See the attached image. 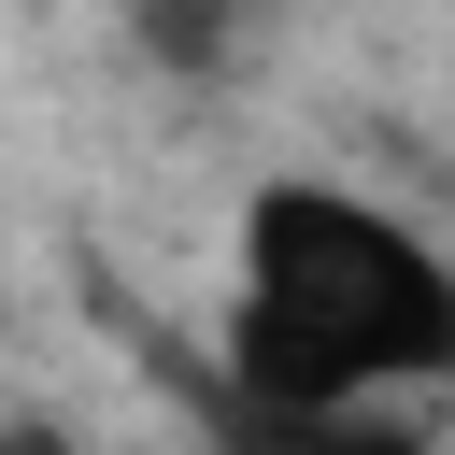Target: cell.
Listing matches in <instances>:
<instances>
[{
	"label": "cell",
	"mask_w": 455,
	"mask_h": 455,
	"mask_svg": "<svg viewBox=\"0 0 455 455\" xmlns=\"http://www.w3.org/2000/svg\"><path fill=\"white\" fill-rule=\"evenodd\" d=\"M228 455H441L412 398H341V412H256L228 398Z\"/></svg>",
	"instance_id": "obj_3"
},
{
	"label": "cell",
	"mask_w": 455,
	"mask_h": 455,
	"mask_svg": "<svg viewBox=\"0 0 455 455\" xmlns=\"http://www.w3.org/2000/svg\"><path fill=\"white\" fill-rule=\"evenodd\" d=\"M0 455H71V427H43V412H0Z\"/></svg>",
	"instance_id": "obj_4"
},
{
	"label": "cell",
	"mask_w": 455,
	"mask_h": 455,
	"mask_svg": "<svg viewBox=\"0 0 455 455\" xmlns=\"http://www.w3.org/2000/svg\"><path fill=\"white\" fill-rule=\"evenodd\" d=\"M441 228H455V185H441Z\"/></svg>",
	"instance_id": "obj_5"
},
{
	"label": "cell",
	"mask_w": 455,
	"mask_h": 455,
	"mask_svg": "<svg viewBox=\"0 0 455 455\" xmlns=\"http://www.w3.org/2000/svg\"><path fill=\"white\" fill-rule=\"evenodd\" d=\"M114 43H128L156 85L213 100V85H242V71L284 43V0H114Z\"/></svg>",
	"instance_id": "obj_2"
},
{
	"label": "cell",
	"mask_w": 455,
	"mask_h": 455,
	"mask_svg": "<svg viewBox=\"0 0 455 455\" xmlns=\"http://www.w3.org/2000/svg\"><path fill=\"white\" fill-rule=\"evenodd\" d=\"M213 384L256 412H341V398H455V228L427 199H384L355 171H270L228 228L213 299Z\"/></svg>",
	"instance_id": "obj_1"
}]
</instances>
